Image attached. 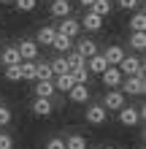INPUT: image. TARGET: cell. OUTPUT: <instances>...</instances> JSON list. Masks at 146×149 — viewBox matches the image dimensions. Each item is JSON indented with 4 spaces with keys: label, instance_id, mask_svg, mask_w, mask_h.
I'll return each mask as SVG.
<instances>
[{
    "label": "cell",
    "instance_id": "36",
    "mask_svg": "<svg viewBox=\"0 0 146 149\" xmlns=\"http://www.w3.org/2000/svg\"><path fill=\"white\" fill-rule=\"evenodd\" d=\"M79 3H81V6H84V8H89V6H92V3H95V0H79Z\"/></svg>",
    "mask_w": 146,
    "mask_h": 149
},
{
    "label": "cell",
    "instance_id": "35",
    "mask_svg": "<svg viewBox=\"0 0 146 149\" xmlns=\"http://www.w3.org/2000/svg\"><path fill=\"white\" fill-rule=\"evenodd\" d=\"M0 149H14V138L8 133H0Z\"/></svg>",
    "mask_w": 146,
    "mask_h": 149
},
{
    "label": "cell",
    "instance_id": "13",
    "mask_svg": "<svg viewBox=\"0 0 146 149\" xmlns=\"http://www.w3.org/2000/svg\"><path fill=\"white\" fill-rule=\"evenodd\" d=\"M51 16H54V19L71 16V0H51Z\"/></svg>",
    "mask_w": 146,
    "mask_h": 149
},
{
    "label": "cell",
    "instance_id": "6",
    "mask_svg": "<svg viewBox=\"0 0 146 149\" xmlns=\"http://www.w3.org/2000/svg\"><path fill=\"white\" fill-rule=\"evenodd\" d=\"M57 33H62V36H68V38H79L81 36V24H79V19H73V16H65V19L60 22Z\"/></svg>",
    "mask_w": 146,
    "mask_h": 149
},
{
    "label": "cell",
    "instance_id": "29",
    "mask_svg": "<svg viewBox=\"0 0 146 149\" xmlns=\"http://www.w3.org/2000/svg\"><path fill=\"white\" fill-rule=\"evenodd\" d=\"M130 46L135 52H143L146 49V36H143V33H130Z\"/></svg>",
    "mask_w": 146,
    "mask_h": 149
},
{
    "label": "cell",
    "instance_id": "3",
    "mask_svg": "<svg viewBox=\"0 0 146 149\" xmlns=\"http://www.w3.org/2000/svg\"><path fill=\"white\" fill-rule=\"evenodd\" d=\"M122 95H141L146 92V81H143V76H122Z\"/></svg>",
    "mask_w": 146,
    "mask_h": 149
},
{
    "label": "cell",
    "instance_id": "10",
    "mask_svg": "<svg viewBox=\"0 0 146 149\" xmlns=\"http://www.w3.org/2000/svg\"><path fill=\"white\" fill-rule=\"evenodd\" d=\"M84 68H87L89 73H98V76H100V73H103V71L108 68V63H106V57H103L100 52H98V54L87 57V63H84Z\"/></svg>",
    "mask_w": 146,
    "mask_h": 149
},
{
    "label": "cell",
    "instance_id": "15",
    "mask_svg": "<svg viewBox=\"0 0 146 149\" xmlns=\"http://www.w3.org/2000/svg\"><path fill=\"white\" fill-rule=\"evenodd\" d=\"M0 63L3 65H19L22 57H19V52H16V46H6L3 52H0Z\"/></svg>",
    "mask_w": 146,
    "mask_h": 149
},
{
    "label": "cell",
    "instance_id": "32",
    "mask_svg": "<svg viewBox=\"0 0 146 149\" xmlns=\"http://www.w3.org/2000/svg\"><path fill=\"white\" fill-rule=\"evenodd\" d=\"M14 3H16V8H19V11L27 14V11H33V8L38 6V0H14Z\"/></svg>",
    "mask_w": 146,
    "mask_h": 149
},
{
    "label": "cell",
    "instance_id": "33",
    "mask_svg": "<svg viewBox=\"0 0 146 149\" xmlns=\"http://www.w3.org/2000/svg\"><path fill=\"white\" fill-rule=\"evenodd\" d=\"M46 149H65V138H60V136L49 138V141H46Z\"/></svg>",
    "mask_w": 146,
    "mask_h": 149
},
{
    "label": "cell",
    "instance_id": "7",
    "mask_svg": "<svg viewBox=\"0 0 146 149\" xmlns=\"http://www.w3.org/2000/svg\"><path fill=\"white\" fill-rule=\"evenodd\" d=\"M100 79H103V84H106L108 90H116V87L122 84V73H119V68H116V65H108L106 71L100 73Z\"/></svg>",
    "mask_w": 146,
    "mask_h": 149
},
{
    "label": "cell",
    "instance_id": "5",
    "mask_svg": "<svg viewBox=\"0 0 146 149\" xmlns=\"http://www.w3.org/2000/svg\"><path fill=\"white\" fill-rule=\"evenodd\" d=\"M87 122L89 125H106V119H108V111L100 106V103H92V106H87Z\"/></svg>",
    "mask_w": 146,
    "mask_h": 149
},
{
    "label": "cell",
    "instance_id": "2",
    "mask_svg": "<svg viewBox=\"0 0 146 149\" xmlns=\"http://www.w3.org/2000/svg\"><path fill=\"white\" fill-rule=\"evenodd\" d=\"M122 76H143V60L141 57H133V54H125L122 63L116 65Z\"/></svg>",
    "mask_w": 146,
    "mask_h": 149
},
{
    "label": "cell",
    "instance_id": "27",
    "mask_svg": "<svg viewBox=\"0 0 146 149\" xmlns=\"http://www.w3.org/2000/svg\"><path fill=\"white\" fill-rule=\"evenodd\" d=\"M130 30H133V33H143V30H146V14H143V11L133 14V19H130Z\"/></svg>",
    "mask_w": 146,
    "mask_h": 149
},
{
    "label": "cell",
    "instance_id": "23",
    "mask_svg": "<svg viewBox=\"0 0 146 149\" xmlns=\"http://www.w3.org/2000/svg\"><path fill=\"white\" fill-rule=\"evenodd\" d=\"M19 68H22V79L24 81H35V60H22Z\"/></svg>",
    "mask_w": 146,
    "mask_h": 149
},
{
    "label": "cell",
    "instance_id": "14",
    "mask_svg": "<svg viewBox=\"0 0 146 149\" xmlns=\"http://www.w3.org/2000/svg\"><path fill=\"white\" fill-rule=\"evenodd\" d=\"M51 49L60 52V54H65V52L73 49V38H68V36H62V33H57L54 41H51Z\"/></svg>",
    "mask_w": 146,
    "mask_h": 149
},
{
    "label": "cell",
    "instance_id": "37",
    "mask_svg": "<svg viewBox=\"0 0 146 149\" xmlns=\"http://www.w3.org/2000/svg\"><path fill=\"white\" fill-rule=\"evenodd\" d=\"M6 3H14V0H0V6H6Z\"/></svg>",
    "mask_w": 146,
    "mask_h": 149
},
{
    "label": "cell",
    "instance_id": "31",
    "mask_svg": "<svg viewBox=\"0 0 146 149\" xmlns=\"http://www.w3.org/2000/svg\"><path fill=\"white\" fill-rule=\"evenodd\" d=\"M11 119H14V114H11V109H8L6 103H0V127H6V125H11Z\"/></svg>",
    "mask_w": 146,
    "mask_h": 149
},
{
    "label": "cell",
    "instance_id": "8",
    "mask_svg": "<svg viewBox=\"0 0 146 149\" xmlns=\"http://www.w3.org/2000/svg\"><path fill=\"white\" fill-rule=\"evenodd\" d=\"M79 24H81V30L98 33V30L103 27V16H98L95 11H87V14H84V19H79Z\"/></svg>",
    "mask_w": 146,
    "mask_h": 149
},
{
    "label": "cell",
    "instance_id": "9",
    "mask_svg": "<svg viewBox=\"0 0 146 149\" xmlns=\"http://www.w3.org/2000/svg\"><path fill=\"white\" fill-rule=\"evenodd\" d=\"M16 52H19L22 60H38V43L30 41V38H24L19 46H16Z\"/></svg>",
    "mask_w": 146,
    "mask_h": 149
},
{
    "label": "cell",
    "instance_id": "28",
    "mask_svg": "<svg viewBox=\"0 0 146 149\" xmlns=\"http://www.w3.org/2000/svg\"><path fill=\"white\" fill-rule=\"evenodd\" d=\"M71 76H73V81L76 84H89V71H87V68H73V71H71Z\"/></svg>",
    "mask_w": 146,
    "mask_h": 149
},
{
    "label": "cell",
    "instance_id": "16",
    "mask_svg": "<svg viewBox=\"0 0 146 149\" xmlns=\"http://www.w3.org/2000/svg\"><path fill=\"white\" fill-rule=\"evenodd\" d=\"M103 57H106L108 65H119V63H122V57H125V49L114 43V46H108L106 52H103Z\"/></svg>",
    "mask_w": 146,
    "mask_h": 149
},
{
    "label": "cell",
    "instance_id": "12",
    "mask_svg": "<svg viewBox=\"0 0 146 149\" xmlns=\"http://www.w3.org/2000/svg\"><path fill=\"white\" fill-rule=\"evenodd\" d=\"M68 98L73 103H87L89 100V84H73L71 90H68Z\"/></svg>",
    "mask_w": 146,
    "mask_h": 149
},
{
    "label": "cell",
    "instance_id": "22",
    "mask_svg": "<svg viewBox=\"0 0 146 149\" xmlns=\"http://www.w3.org/2000/svg\"><path fill=\"white\" fill-rule=\"evenodd\" d=\"M54 79V73H51L49 63H38L35 60V81H51Z\"/></svg>",
    "mask_w": 146,
    "mask_h": 149
},
{
    "label": "cell",
    "instance_id": "21",
    "mask_svg": "<svg viewBox=\"0 0 146 149\" xmlns=\"http://www.w3.org/2000/svg\"><path fill=\"white\" fill-rule=\"evenodd\" d=\"M51 84H54V90H60V92H68V90H71V87H73L76 81H73L71 71H68V73H62V76H54V79H51Z\"/></svg>",
    "mask_w": 146,
    "mask_h": 149
},
{
    "label": "cell",
    "instance_id": "30",
    "mask_svg": "<svg viewBox=\"0 0 146 149\" xmlns=\"http://www.w3.org/2000/svg\"><path fill=\"white\" fill-rule=\"evenodd\" d=\"M6 79L8 81H22V68L19 65H6Z\"/></svg>",
    "mask_w": 146,
    "mask_h": 149
},
{
    "label": "cell",
    "instance_id": "1",
    "mask_svg": "<svg viewBox=\"0 0 146 149\" xmlns=\"http://www.w3.org/2000/svg\"><path fill=\"white\" fill-rule=\"evenodd\" d=\"M116 114H119V125H125V127H135V125H141L143 117H146L143 106H138V109H133V106H122Z\"/></svg>",
    "mask_w": 146,
    "mask_h": 149
},
{
    "label": "cell",
    "instance_id": "19",
    "mask_svg": "<svg viewBox=\"0 0 146 149\" xmlns=\"http://www.w3.org/2000/svg\"><path fill=\"white\" fill-rule=\"evenodd\" d=\"M54 36H57V30H54V27H49V24H44V27L38 30V36H35V43H38V46H41V43H44V46H51Z\"/></svg>",
    "mask_w": 146,
    "mask_h": 149
},
{
    "label": "cell",
    "instance_id": "18",
    "mask_svg": "<svg viewBox=\"0 0 146 149\" xmlns=\"http://www.w3.org/2000/svg\"><path fill=\"white\" fill-rule=\"evenodd\" d=\"M33 92H35V98H54V84H51V81H35V87H33Z\"/></svg>",
    "mask_w": 146,
    "mask_h": 149
},
{
    "label": "cell",
    "instance_id": "26",
    "mask_svg": "<svg viewBox=\"0 0 146 149\" xmlns=\"http://www.w3.org/2000/svg\"><path fill=\"white\" fill-rule=\"evenodd\" d=\"M65 149H87V138L79 136V133L68 136V138H65Z\"/></svg>",
    "mask_w": 146,
    "mask_h": 149
},
{
    "label": "cell",
    "instance_id": "11",
    "mask_svg": "<svg viewBox=\"0 0 146 149\" xmlns=\"http://www.w3.org/2000/svg\"><path fill=\"white\" fill-rule=\"evenodd\" d=\"M30 111L35 114V117H49V114L54 111V103H51L49 98H35L33 106H30Z\"/></svg>",
    "mask_w": 146,
    "mask_h": 149
},
{
    "label": "cell",
    "instance_id": "4",
    "mask_svg": "<svg viewBox=\"0 0 146 149\" xmlns=\"http://www.w3.org/2000/svg\"><path fill=\"white\" fill-rule=\"evenodd\" d=\"M100 106L106 111H119L122 106H127V95H122V90H108Z\"/></svg>",
    "mask_w": 146,
    "mask_h": 149
},
{
    "label": "cell",
    "instance_id": "38",
    "mask_svg": "<svg viewBox=\"0 0 146 149\" xmlns=\"http://www.w3.org/2000/svg\"><path fill=\"white\" fill-rule=\"evenodd\" d=\"M138 3H143V0H138Z\"/></svg>",
    "mask_w": 146,
    "mask_h": 149
},
{
    "label": "cell",
    "instance_id": "17",
    "mask_svg": "<svg viewBox=\"0 0 146 149\" xmlns=\"http://www.w3.org/2000/svg\"><path fill=\"white\" fill-rule=\"evenodd\" d=\"M76 52L87 60V57H92V54H98V43L92 41V38H81L79 41V46H76Z\"/></svg>",
    "mask_w": 146,
    "mask_h": 149
},
{
    "label": "cell",
    "instance_id": "20",
    "mask_svg": "<svg viewBox=\"0 0 146 149\" xmlns=\"http://www.w3.org/2000/svg\"><path fill=\"white\" fill-rule=\"evenodd\" d=\"M87 11H95L98 16H103V19H106V16L114 11V3H111V0H95V3H92Z\"/></svg>",
    "mask_w": 146,
    "mask_h": 149
},
{
    "label": "cell",
    "instance_id": "34",
    "mask_svg": "<svg viewBox=\"0 0 146 149\" xmlns=\"http://www.w3.org/2000/svg\"><path fill=\"white\" fill-rule=\"evenodd\" d=\"M116 6L122 8V11H133V8H138L141 3H138V0H116Z\"/></svg>",
    "mask_w": 146,
    "mask_h": 149
},
{
    "label": "cell",
    "instance_id": "25",
    "mask_svg": "<svg viewBox=\"0 0 146 149\" xmlns=\"http://www.w3.org/2000/svg\"><path fill=\"white\" fill-rule=\"evenodd\" d=\"M65 63H68V68L73 71V68H81L84 63H87V60H84V57H81L76 49H71V52H65Z\"/></svg>",
    "mask_w": 146,
    "mask_h": 149
},
{
    "label": "cell",
    "instance_id": "24",
    "mask_svg": "<svg viewBox=\"0 0 146 149\" xmlns=\"http://www.w3.org/2000/svg\"><path fill=\"white\" fill-rule=\"evenodd\" d=\"M49 68H51V73L54 76H62V73H68L71 68H68V63H65V54H60V57H54L49 63Z\"/></svg>",
    "mask_w": 146,
    "mask_h": 149
}]
</instances>
